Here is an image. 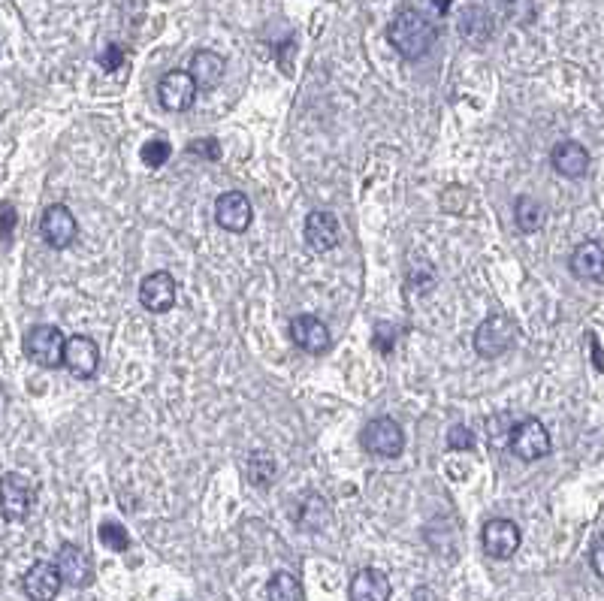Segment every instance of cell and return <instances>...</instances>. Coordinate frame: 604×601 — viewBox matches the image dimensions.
<instances>
[{
  "instance_id": "cell-31",
  "label": "cell",
  "mask_w": 604,
  "mask_h": 601,
  "mask_svg": "<svg viewBox=\"0 0 604 601\" xmlns=\"http://www.w3.org/2000/svg\"><path fill=\"white\" fill-rule=\"evenodd\" d=\"M589 351H592V366L601 372V369H604V360H601V342H598L595 333H589Z\"/></svg>"
},
{
  "instance_id": "cell-14",
  "label": "cell",
  "mask_w": 604,
  "mask_h": 601,
  "mask_svg": "<svg viewBox=\"0 0 604 601\" xmlns=\"http://www.w3.org/2000/svg\"><path fill=\"white\" fill-rule=\"evenodd\" d=\"M290 339L299 351L306 354H324L330 348V327L312 315H299L290 321Z\"/></svg>"
},
{
  "instance_id": "cell-8",
  "label": "cell",
  "mask_w": 604,
  "mask_h": 601,
  "mask_svg": "<svg viewBox=\"0 0 604 601\" xmlns=\"http://www.w3.org/2000/svg\"><path fill=\"white\" fill-rule=\"evenodd\" d=\"M76 233H79V224H76V218H73V212H70L67 206L55 203V206H49V209L43 212L40 236H43V242H46L49 248H55V251L70 248L73 239H76Z\"/></svg>"
},
{
  "instance_id": "cell-26",
  "label": "cell",
  "mask_w": 604,
  "mask_h": 601,
  "mask_svg": "<svg viewBox=\"0 0 604 601\" xmlns=\"http://www.w3.org/2000/svg\"><path fill=\"white\" fill-rule=\"evenodd\" d=\"M475 432L469 426H450L447 432V447L450 450H475Z\"/></svg>"
},
{
  "instance_id": "cell-33",
  "label": "cell",
  "mask_w": 604,
  "mask_h": 601,
  "mask_svg": "<svg viewBox=\"0 0 604 601\" xmlns=\"http://www.w3.org/2000/svg\"><path fill=\"white\" fill-rule=\"evenodd\" d=\"M435 7H438L441 13H447V7H450V0H435Z\"/></svg>"
},
{
  "instance_id": "cell-4",
  "label": "cell",
  "mask_w": 604,
  "mask_h": 601,
  "mask_svg": "<svg viewBox=\"0 0 604 601\" xmlns=\"http://www.w3.org/2000/svg\"><path fill=\"white\" fill-rule=\"evenodd\" d=\"M514 342H517V324L505 315H493L481 321L475 330V351L484 360H499L502 354L511 351Z\"/></svg>"
},
{
  "instance_id": "cell-17",
  "label": "cell",
  "mask_w": 604,
  "mask_h": 601,
  "mask_svg": "<svg viewBox=\"0 0 604 601\" xmlns=\"http://www.w3.org/2000/svg\"><path fill=\"white\" fill-rule=\"evenodd\" d=\"M550 164L559 176L565 179H580L589 167V152L580 142H559L553 152H550Z\"/></svg>"
},
{
  "instance_id": "cell-19",
  "label": "cell",
  "mask_w": 604,
  "mask_h": 601,
  "mask_svg": "<svg viewBox=\"0 0 604 601\" xmlns=\"http://www.w3.org/2000/svg\"><path fill=\"white\" fill-rule=\"evenodd\" d=\"M351 601H390V577L381 568H363L351 580Z\"/></svg>"
},
{
  "instance_id": "cell-15",
  "label": "cell",
  "mask_w": 604,
  "mask_h": 601,
  "mask_svg": "<svg viewBox=\"0 0 604 601\" xmlns=\"http://www.w3.org/2000/svg\"><path fill=\"white\" fill-rule=\"evenodd\" d=\"M61 586L64 583H61L55 562H34L28 568V574L22 577V589L31 601H55Z\"/></svg>"
},
{
  "instance_id": "cell-32",
  "label": "cell",
  "mask_w": 604,
  "mask_h": 601,
  "mask_svg": "<svg viewBox=\"0 0 604 601\" xmlns=\"http://www.w3.org/2000/svg\"><path fill=\"white\" fill-rule=\"evenodd\" d=\"M7 411V393H4V387H0V414Z\"/></svg>"
},
{
  "instance_id": "cell-23",
  "label": "cell",
  "mask_w": 604,
  "mask_h": 601,
  "mask_svg": "<svg viewBox=\"0 0 604 601\" xmlns=\"http://www.w3.org/2000/svg\"><path fill=\"white\" fill-rule=\"evenodd\" d=\"M514 221L523 233H535L544 224V206L532 197H517L514 203Z\"/></svg>"
},
{
  "instance_id": "cell-5",
  "label": "cell",
  "mask_w": 604,
  "mask_h": 601,
  "mask_svg": "<svg viewBox=\"0 0 604 601\" xmlns=\"http://www.w3.org/2000/svg\"><path fill=\"white\" fill-rule=\"evenodd\" d=\"M64 333L52 324H40L25 336V354L31 363L43 369H58L64 363Z\"/></svg>"
},
{
  "instance_id": "cell-21",
  "label": "cell",
  "mask_w": 604,
  "mask_h": 601,
  "mask_svg": "<svg viewBox=\"0 0 604 601\" xmlns=\"http://www.w3.org/2000/svg\"><path fill=\"white\" fill-rule=\"evenodd\" d=\"M248 481L254 487H272L278 481V463L272 454H266V450H254V454L248 457Z\"/></svg>"
},
{
  "instance_id": "cell-10",
  "label": "cell",
  "mask_w": 604,
  "mask_h": 601,
  "mask_svg": "<svg viewBox=\"0 0 604 601\" xmlns=\"http://www.w3.org/2000/svg\"><path fill=\"white\" fill-rule=\"evenodd\" d=\"M61 366H67V372L73 378H82V381L94 378L97 369H100V348H97V342L88 339V336L67 339L64 342V363Z\"/></svg>"
},
{
  "instance_id": "cell-1",
  "label": "cell",
  "mask_w": 604,
  "mask_h": 601,
  "mask_svg": "<svg viewBox=\"0 0 604 601\" xmlns=\"http://www.w3.org/2000/svg\"><path fill=\"white\" fill-rule=\"evenodd\" d=\"M435 37H438L435 25L420 10H402L387 28L390 46L408 61H420L423 55H429V49L435 46Z\"/></svg>"
},
{
  "instance_id": "cell-13",
  "label": "cell",
  "mask_w": 604,
  "mask_h": 601,
  "mask_svg": "<svg viewBox=\"0 0 604 601\" xmlns=\"http://www.w3.org/2000/svg\"><path fill=\"white\" fill-rule=\"evenodd\" d=\"M342 239V227H339V218L330 212V209H315L309 218H306V245L318 254L324 251H333Z\"/></svg>"
},
{
  "instance_id": "cell-3",
  "label": "cell",
  "mask_w": 604,
  "mask_h": 601,
  "mask_svg": "<svg viewBox=\"0 0 604 601\" xmlns=\"http://www.w3.org/2000/svg\"><path fill=\"white\" fill-rule=\"evenodd\" d=\"M508 444H511V450H514V454H517L523 463H538V460H544L550 450H553V441H550L547 426H544L541 420H535V417L520 420V423L511 429Z\"/></svg>"
},
{
  "instance_id": "cell-12",
  "label": "cell",
  "mask_w": 604,
  "mask_h": 601,
  "mask_svg": "<svg viewBox=\"0 0 604 601\" xmlns=\"http://www.w3.org/2000/svg\"><path fill=\"white\" fill-rule=\"evenodd\" d=\"M55 568H58V574H61V583L76 586V589L91 586V580H94V565H91L88 553H85L82 547H76V544H64V547L58 550Z\"/></svg>"
},
{
  "instance_id": "cell-30",
  "label": "cell",
  "mask_w": 604,
  "mask_h": 601,
  "mask_svg": "<svg viewBox=\"0 0 604 601\" xmlns=\"http://www.w3.org/2000/svg\"><path fill=\"white\" fill-rule=\"evenodd\" d=\"M589 562H592V571L601 577L604 574V562H601V535L592 538V550H589Z\"/></svg>"
},
{
  "instance_id": "cell-28",
  "label": "cell",
  "mask_w": 604,
  "mask_h": 601,
  "mask_svg": "<svg viewBox=\"0 0 604 601\" xmlns=\"http://www.w3.org/2000/svg\"><path fill=\"white\" fill-rule=\"evenodd\" d=\"M188 148H191V155H203V158H209V161H218V158H221V152H215V148H218L215 139H194Z\"/></svg>"
},
{
  "instance_id": "cell-24",
  "label": "cell",
  "mask_w": 604,
  "mask_h": 601,
  "mask_svg": "<svg viewBox=\"0 0 604 601\" xmlns=\"http://www.w3.org/2000/svg\"><path fill=\"white\" fill-rule=\"evenodd\" d=\"M97 535H100V544H106V547H109V550H115V553H124V550L130 547L127 529H124L121 523H115V520H106V523H100Z\"/></svg>"
},
{
  "instance_id": "cell-34",
  "label": "cell",
  "mask_w": 604,
  "mask_h": 601,
  "mask_svg": "<svg viewBox=\"0 0 604 601\" xmlns=\"http://www.w3.org/2000/svg\"><path fill=\"white\" fill-rule=\"evenodd\" d=\"M505 4H511V0H505Z\"/></svg>"
},
{
  "instance_id": "cell-9",
  "label": "cell",
  "mask_w": 604,
  "mask_h": 601,
  "mask_svg": "<svg viewBox=\"0 0 604 601\" xmlns=\"http://www.w3.org/2000/svg\"><path fill=\"white\" fill-rule=\"evenodd\" d=\"M176 290L179 287H176V278L170 272H151L139 284V303L148 312L164 315L176 306Z\"/></svg>"
},
{
  "instance_id": "cell-11",
  "label": "cell",
  "mask_w": 604,
  "mask_h": 601,
  "mask_svg": "<svg viewBox=\"0 0 604 601\" xmlns=\"http://www.w3.org/2000/svg\"><path fill=\"white\" fill-rule=\"evenodd\" d=\"M158 100L170 112H188L197 100V85L185 70H170L158 85Z\"/></svg>"
},
{
  "instance_id": "cell-20",
  "label": "cell",
  "mask_w": 604,
  "mask_h": 601,
  "mask_svg": "<svg viewBox=\"0 0 604 601\" xmlns=\"http://www.w3.org/2000/svg\"><path fill=\"white\" fill-rule=\"evenodd\" d=\"M224 70H227L224 58L215 55V52H209V49H203V52H197V55L191 58V70H188V76L194 79L197 91H212V88L221 85Z\"/></svg>"
},
{
  "instance_id": "cell-16",
  "label": "cell",
  "mask_w": 604,
  "mask_h": 601,
  "mask_svg": "<svg viewBox=\"0 0 604 601\" xmlns=\"http://www.w3.org/2000/svg\"><path fill=\"white\" fill-rule=\"evenodd\" d=\"M215 221L227 233H245L251 224V203L242 191H227L215 203Z\"/></svg>"
},
{
  "instance_id": "cell-7",
  "label": "cell",
  "mask_w": 604,
  "mask_h": 601,
  "mask_svg": "<svg viewBox=\"0 0 604 601\" xmlns=\"http://www.w3.org/2000/svg\"><path fill=\"white\" fill-rule=\"evenodd\" d=\"M481 544H484V553L490 559H511L523 544V532H520V526L514 520L496 517V520L484 523Z\"/></svg>"
},
{
  "instance_id": "cell-27",
  "label": "cell",
  "mask_w": 604,
  "mask_h": 601,
  "mask_svg": "<svg viewBox=\"0 0 604 601\" xmlns=\"http://www.w3.org/2000/svg\"><path fill=\"white\" fill-rule=\"evenodd\" d=\"M16 206L13 203H4L0 206V239L4 242H13V230H16Z\"/></svg>"
},
{
  "instance_id": "cell-22",
  "label": "cell",
  "mask_w": 604,
  "mask_h": 601,
  "mask_svg": "<svg viewBox=\"0 0 604 601\" xmlns=\"http://www.w3.org/2000/svg\"><path fill=\"white\" fill-rule=\"evenodd\" d=\"M266 592H269V601H306V592H302V583H299L293 574H287V571L272 574Z\"/></svg>"
},
{
  "instance_id": "cell-2",
  "label": "cell",
  "mask_w": 604,
  "mask_h": 601,
  "mask_svg": "<svg viewBox=\"0 0 604 601\" xmlns=\"http://www.w3.org/2000/svg\"><path fill=\"white\" fill-rule=\"evenodd\" d=\"M34 502H37V493L25 475L7 472L0 478V514H4V520H10V523L28 520L34 511Z\"/></svg>"
},
{
  "instance_id": "cell-6",
  "label": "cell",
  "mask_w": 604,
  "mask_h": 601,
  "mask_svg": "<svg viewBox=\"0 0 604 601\" xmlns=\"http://www.w3.org/2000/svg\"><path fill=\"white\" fill-rule=\"evenodd\" d=\"M363 447L375 457L396 460V457H402V450H405V432L393 417H375L363 429Z\"/></svg>"
},
{
  "instance_id": "cell-25",
  "label": "cell",
  "mask_w": 604,
  "mask_h": 601,
  "mask_svg": "<svg viewBox=\"0 0 604 601\" xmlns=\"http://www.w3.org/2000/svg\"><path fill=\"white\" fill-rule=\"evenodd\" d=\"M170 152H173V148H170L167 139H148L142 145V164L151 167V170H161L170 161Z\"/></svg>"
},
{
  "instance_id": "cell-29",
  "label": "cell",
  "mask_w": 604,
  "mask_h": 601,
  "mask_svg": "<svg viewBox=\"0 0 604 601\" xmlns=\"http://www.w3.org/2000/svg\"><path fill=\"white\" fill-rule=\"evenodd\" d=\"M121 64H124V52H121V46H109V49L100 55V67L109 70V73H115Z\"/></svg>"
},
{
  "instance_id": "cell-18",
  "label": "cell",
  "mask_w": 604,
  "mask_h": 601,
  "mask_svg": "<svg viewBox=\"0 0 604 601\" xmlns=\"http://www.w3.org/2000/svg\"><path fill=\"white\" fill-rule=\"evenodd\" d=\"M571 272L583 281H601L604 278V248L598 239H589L574 248L571 254Z\"/></svg>"
}]
</instances>
